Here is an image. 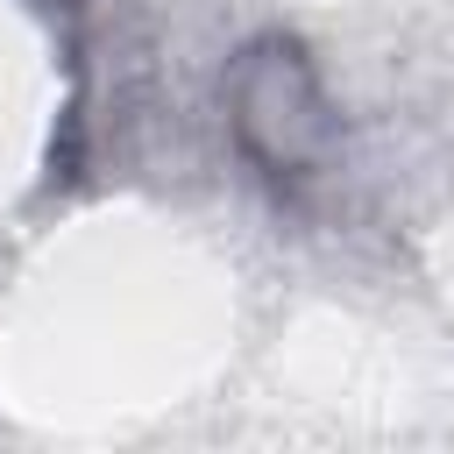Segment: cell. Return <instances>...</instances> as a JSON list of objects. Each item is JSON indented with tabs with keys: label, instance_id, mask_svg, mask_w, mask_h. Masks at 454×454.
I'll list each match as a JSON object with an SVG mask.
<instances>
[{
	"label": "cell",
	"instance_id": "6da1fadb",
	"mask_svg": "<svg viewBox=\"0 0 454 454\" xmlns=\"http://www.w3.org/2000/svg\"><path fill=\"white\" fill-rule=\"evenodd\" d=\"M220 99H227V135H234V156L284 199V206H305L333 170H340V99L326 92L312 50L284 28L255 35L234 50L227 78H220Z\"/></svg>",
	"mask_w": 454,
	"mask_h": 454
}]
</instances>
